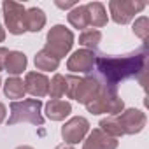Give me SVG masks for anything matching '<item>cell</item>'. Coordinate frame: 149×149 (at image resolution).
Here are the masks:
<instances>
[{
    "mask_svg": "<svg viewBox=\"0 0 149 149\" xmlns=\"http://www.w3.org/2000/svg\"><path fill=\"white\" fill-rule=\"evenodd\" d=\"M146 61H147V47L142 46L128 54L112 56V54H97L95 56V70L97 79L102 86L116 88L121 81L139 77L146 74ZM142 84V81H140Z\"/></svg>",
    "mask_w": 149,
    "mask_h": 149,
    "instance_id": "obj_1",
    "label": "cell"
},
{
    "mask_svg": "<svg viewBox=\"0 0 149 149\" xmlns=\"http://www.w3.org/2000/svg\"><path fill=\"white\" fill-rule=\"evenodd\" d=\"M42 102L37 98H26V100H16L11 104V116H9V126H14L18 123H32L35 126L44 125V118L40 114Z\"/></svg>",
    "mask_w": 149,
    "mask_h": 149,
    "instance_id": "obj_2",
    "label": "cell"
},
{
    "mask_svg": "<svg viewBox=\"0 0 149 149\" xmlns=\"http://www.w3.org/2000/svg\"><path fill=\"white\" fill-rule=\"evenodd\" d=\"M88 112L91 114H109V116H118L125 111V102L123 98L118 95L116 88H107L100 84V91L98 95L86 104Z\"/></svg>",
    "mask_w": 149,
    "mask_h": 149,
    "instance_id": "obj_3",
    "label": "cell"
},
{
    "mask_svg": "<svg viewBox=\"0 0 149 149\" xmlns=\"http://www.w3.org/2000/svg\"><path fill=\"white\" fill-rule=\"evenodd\" d=\"M74 46V33L63 25H54L46 35V49L53 53L58 60L68 54Z\"/></svg>",
    "mask_w": 149,
    "mask_h": 149,
    "instance_id": "obj_4",
    "label": "cell"
},
{
    "mask_svg": "<svg viewBox=\"0 0 149 149\" xmlns=\"http://www.w3.org/2000/svg\"><path fill=\"white\" fill-rule=\"evenodd\" d=\"M144 9L146 2H140V0H111L109 2L111 16L118 25L130 23L135 18V14H139Z\"/></svg>",
    "mask_w": 149,
    "mask_h": 149,
    "instance_id": "obj_5",
    "label": "cell"
},
{
    "mask_svg": "<svg viewBox=\"0 0 149 149\" xmlns=\"http://www.w3.org/2000/svg\"><path fill=\"white\" fill-rule=\"evenodd\" d=\"M4 9V19H6V26L9 30V33L13 35H21L26 32L25 26V6L19 2H13V0H6L2 4Z\"/></svg>",
    "mask_w": 149,
    "mask_h": 149,
    "instance_id": "obj_6",
    "label": "cell"
},
{
    "mask_svg": "<svg viewBox=\"0 0 149 149\" xmlns=\"http://www.w3.org/2000/svg\"><path fill=\"white\" fill-rule=\"evenodd\" d=\"M90 132V123L86 118L83 116H76V118H70L63 126H61V137L65 140V144L74 146V144H79L81 140H84L86 133Z\"/></svg>",
    "mask_w": 149,
    "mask_h": 149,
    "instance_id": "obj_7",
    "label": "cell"
},
{
    "mask_svg": "<svg viewBox=\"0 0 149 149\" xmlns=\"http://www.w3.org/2000/svg\"><path fill=\"white\" fill-rule=\"evenodd\" d=\"M118 119L121 123V128H123L125 135L140 133L144 130L146 123H147V118L140 109H126L121 114H118Z\"/></svg>",
    "mask_w": 149,
    "mask_h": 149,
    "instance_id": "obj_8",
    "label": "cell"
},
{
    "mask_svg": "<svg viewBox=\"0 0 149 149\" xmlns=\"http://www.w3.org/2000/svg\"><path fill=\"white\" fill-rule=\"evenodd\" d=\"M95 53L90 49H77L67 61V68L76 74H90L95 67Z\"/></svg>",
    "mask_w": 149,
    "mask_h": 149,
    "instance_id": "obj_9",
    "label": "cell"
},
{
    "mask_svg": "<svg viewBox=\"0 0 149 149\" xmlns=\"http://www.w3.org/2000/svg\"><path fill=\"white\" fill-rule=\"evenodd\" d=\"M100 91V83L95 76H86V77H81L77 88H76V93H74V100H77L79 104H90Z\"/></svg>",
    "mask_w": 149,
    "mask_h": 149,
    "instance_id": "obj_10",
    "label": "cell"
},
{
    "mask_svg": "<svg viewBox=\"0 0 149 149\" xmlns=\"http://www.w3.org/2000/svg\"><path fill=\"white\" fill-rule=\"evenodd\" d=\"M23 83H25V91L30 93L32 97H37V100L46 97L49 91V79L42 72H28Z\"/></svg>",
    "mask_w": 149,
    "mask_h": 149,
    "instance_id": "obj_11",
    "label": "cell"
},
{
    "mask_svg": "<svg viewBox=\"0 0 149 149\" xmlns=\"http://www.w3.org/2000/svg\"><path fill=\"white\" fill-rule=\"evenodd\" d=\"M83 149H118V139L109 137L100 128H95L84 140Z\"/></svg>",
    "mask_w": 149,
    "mask_h": 149,
    "instance_id": "obj_12",
    "label": "cell"
},
{
    "mask_svg": "<svg viewBox=\"0 0 149 149\" xmlns=\"http://www.w3.org/2000/svg\"><path fill=\"white\" fill-rule=\"evenodd\" d=\"M72 112V105L70 102H65V100H49L46 104V116L51 119V121H63L68 114Z\"/></svg>",
    "mask_w": 149,
    "mask_h": 149,
    "instance_id": "obj_13",
    "label": "cell"
},
{
    "mask_svg": "<svg viewBox=\"0 0 149 149\" xmlns=\"http://www.w3.org/2000/svg\"><path fill=\"white\" fill-rule=\"evenodd\" d=\"M86 9H88V18H90V26L100 28V26L107 25L109 16H107V11H105L104 4H100V2H90V4H86Z\"/></svg>",
    "mask_w": 149,
    "mask_h": 149,
    "instance_id": "obj_14",
    "label": "cell"
},
{
    "mask_svg": "<svg viewBox=\"0 0 149 149\" xmlns=\"http://www.w3.org/2000/svg\"><path fill=\"white\" fill-rule=\"evenodd\" d=\"M26 54L21 51H9L7 61H6V70L11 74L13 77H18L19 74H23V70H26Z\"/></svg>",
    "mask_w": 149,
    "mask_h": 149,
    "instance_id": "obj_15",
    "label": "cell"
},
{
    "mask_svg": "<svg viewBox=\"0 0 149 149\" xmlns=\"http://www.w3.org/2000/svg\"><path fill=\"white\" fill-rule=\"evenodd\" d=\"M44 25H46V14H44L42 9H39V7L26 9V13H25V26H26L28 32L37 33V32H40L44 28Z\"/></svg>",
    "mask_w": 149,
    "mask_h": 149,
    "instance_id": "obj_16",
    "label": "cell"
},
{
    "mask_svg": "<svg viewBox=\"0 0 149 149\" xmlns=\"http://www.w3.org/2000/svg\"><path fill=\"white\" fill-rule=\"evenodd\" d=\"M67 19L74 28L83 30V32L88 30V26H90V18H88L86 6H76L74 9H70L68 14H67Z\"/></svg>",
    "mask_w": 149,
    "mask_h": 149,
    "instance_id": "obj_17",
    "label": "cell"
},
{
    "mask_svg": "<svg viewBox=\"0 0 149 149\" xmlns=\"http://www.w3.org/2000/svg\"><path fill=\"white\" fill-rule=\"evenodd\" d=\"M33 63H35V67H37L39 70H44V72H51V70H56V68L60 67V60H58L53 53H49L46 47H42V49L35 54Z\"/></svg>",
    "mask_w": 149,
    "mask_h": 149,
    "instance_id": "obj_18",
    "label": "cell"
},
{
    "mask_svg": "<svg viewBox=\"0 0 149 149\" xmlns=\"http://www.w3.org/2000/svg\"><path fill=\"white\" fill-rule=\"evenodd\" d=\"M4 93L7 98H13L14 102L18 98H23L25 97V83L19 79V77H9L6 83H4Z\"/></svg>",
    "mask_w": 149,
    "mask_h": 149,
    "instance_id": "obj_19",
    "label": "cell"
},
{
    "mask_svg": "<svg viewBox=\"0 0 149 149\" xmlns=\"http://www.w3.org/2000/svg\"><path fill=\"white\" fill-rule=\"evenodd\" d=\"M100 130L104 132V133H107L109 137H114V139H118V137H123L125 133H123V128H121V123H119V119H118V116H107V118H104L102 121H100Z\"/></svg>",
    "mask_w": 149,
    "mask_h": 149,
    "instance_id": "obj_20",
    "label": "cell"
},
{
    "mask_svg": "<svg viewBox=\"0 0 149 149\" xmlns=\"http://www.w3.org/2000/svg\"><path fill=\"white\" fill-rule=\"evenodd\" d=\"M100 42H102V33L98 30H84L79 35V44L84 46V47H88L90 51L97 49Z\"/></svg>",
    "mask_w": 149,
    "mask_h": 149,
    "instance_id": "obj_21",
    "label": "cell"
},
{
    "mask_svg": "<svg viewBox=\"0 0 149 149\" xmlns=\"http://www.w3.org/2000/svg\"><path fill=\"white\" fill-rule=\"evenodd\" d=\"M47 95L53 98V100H60L63 95H65V76L61 74H54V77L49 81V91Z\"/></svg>",
    "mask_w": 149,
    "mask_h": 149,
    "instance_id": "obj_22",
    "label": "cell"
},
{
    "mask_svg": "<svg viewBox=\"0 0 149 149\" xmlns=\"http://www.w3.org/2000/svg\"><path fill=\"white\" fill-rule=\"evenodd\" d=\"M132 30H133V33H135L139 39H142V40L146 42L147 37H149V19H147L146 16H140L139 19H135Z\"/></svg>",
    "mask_w": 149,
    "mask_h": 149,
    "instance_id": "obj_23",
    "label": "cell"
},
{
    "mask_svg": "<svg viewBox=\"0 0 149 149\" xmlns=\"http://www.w3.org/2000/svg\"><path fill=\"white\" fill-rule=\"evenodd\" d=\"M81 77H76V76H65V95L68 98H74V93H76V88L79 84Z\"/></svg>",
    "mask_w": 149,
    "mask_h": 149,
    "instance_id": "obj_24",
    "label": "cell"
},
{
    "mask_svg": "<svg viewBox=\"0 0 149 149\" xmlns=\"http://www.w3.org/2000/svg\"><path fill=\"white\" fill-rule=\"evenodd\" d=\"M7 56H9V49H6V47H0V70H4V68H6Z\"/></svg>",
    "mask_w": 149,
    "mask_h": 149,
    "instance_id": "obj_25",
    "label": "cell"
},
{
    "mask_svg": "<svg viewBox=\"0 0 149 149\" xmlns=\"http://www.w3.org/2000/svg\"><path fill=\"white\" fill-rule=\"evenodd\" d=\"M60 9H74V7H76L77 4L76 2H60V0H56V2H54Z\"/></svg>",
    "mask_w": 149,
    "mask_h": 149,
    "instance_id": "obj_26",
    "label": "cell"
},
{
    "mask_svg": "<svg viewBox=\"0 0 149 149\" xmlns=\"http://www.w3.org/2000/svg\"><path fill=\"white\" fill-rule=\"evenodd\" d=\"M6 116H7V109H6V105L2 102H0V123L6 119Z\"/></svg>",
    "mask_w": 149,
    "mask_h": 149,
    "instance_id": "obj_27",
    "label": "cell"
},
{
    "mask_svg": "<svg viewBox=\"0 0 149 149\" xmlns=\"http://www.w3.org/2000/svg\"><path fill=\"white\" fill-rule=\"evenodd\" d=\"M4 39H6V30H4L2 25H0V42H4Z\"/></svg>",
    "mask_w": 149,
    "mask_h": 149,
    "instance_id": "obj_28",
    "label": "cell"
},
{
    "mask_svg": "<svg viewBox=\"0 0 149 149\" xmlns=\"http://www.w3.org/2000/svg\"><path fill=\"white\" fill-rule=\"evenodd\" d=\"M54 149H74L72 146H68V144H60V146H56Z\"/></svg>",
    "mask_w": 149,
    "mask_h": 149,
    "instance_id": "obj_29",
    "label": "cell"
},
{
    "mask_svg": "<svg viewBox=\"0 0 149 149\" xmlns=\"http://www.w3.org/2000/svg\"><path fill=\"white\" fill-rule=\"evenodd\" d=\"M16 149H33V147L32 146H18Z\"/></svg>",
    "mask_w": 149,
    "mask_h": 149,
    "instance_id": "obj_30",
    "label": "cell"
},
{
    "mask_svg": "<svg viewBox=\"0 0 149 149\" xmlns=\"http://www.w3.org/2000/svg\"><path fill=\"white\" fill-rule=\"evenodd\" d=\"M0 84H2V79H0Z\"/></svg>",
    "mask_w": 149,
    "mask_h": 149,
    "instance_id": "obj_31",
    "label": "cell"
}]
</instances>
